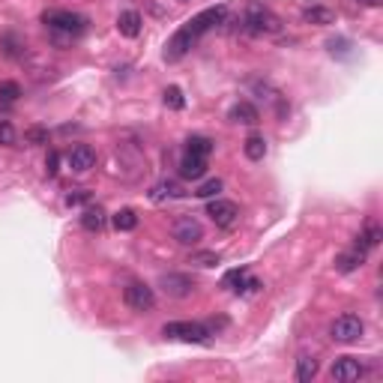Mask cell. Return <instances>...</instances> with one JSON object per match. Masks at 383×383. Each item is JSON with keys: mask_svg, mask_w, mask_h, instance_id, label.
Returning a JSON list of instances; mask_svg holds the SVG:
<instances>
[{"mask_svg": "<svg viewBox=\"0 0 383 383\" xmlns=\"http://www.w3.org/2000/svg\"><path fill=\"white\" fill-rule=\"evenodd\" d=\"M42 25L58 39H78L90 27V18L81 13H69V9H48L42 13Z\"/></svg>", "mask_w": 383, "mask_h": 383, "instance_id": "obj_1", "label": "cell"}, {"mask_svg": "<svg viewBox=\"0 0 383 383\" xmlns=\"http://www.w3.org/2000/svg\"><path fill=\"white\" fill-rule=\"evenodd\" d=\"M243 30L252 33V36H273V33L281 30V18L264 4H249L243 13Z\"/></svg>", "mask_w": 383, "mask_h": 383, "instance_id": "obj_2", "label": "cell"}, {"mask_svg": "<svg viewBox=\"0 0 383 383\" xmlns=\"http://www.w3.org/2000/svg\"><path fill=\"white\" fill-rule=\"evenodd\" d=\"M165 339H180L186 344H207L210 342V326L207 323H189V321H174L162 326Z\"/></svg>", "mask_w": 383, "mask_h": 383, "instance_id": "obj_3", "label": "cell"}, {"mask_svg": "<svg viewBox=\"0 0 383 383\" xmlns=\"http://www.w3.org/2000/svg\"><path fill=\"white\" fill-rule=\"evenodd\" d=\"M363 332H365V323L359 314H342V318H335L330 326L332 342H339V344H356L363 339Z\"/></svg>", "mask_w": 383, "mask_h": 383, "instance_id": "obj_4", "label": "cell"}, {"mask_svg": "<svg viewBox=\"0 0 383 383\" xmlns=\"http://www.w3.org/2000/svg\"><path fill=\"white\" fill-rule=\"evenodd\" d=\"M123 302L132 309V311H153L156 306V294L150 285H144V281H132V285H126V290H123Z\"/></svg>", "mask_w": 383, "mask_h": 383, "instance_id": "obj_5", "label": "cell"}, {"mask_svg": "<svg viewBox=\"0 0 383 383\" xmlns=\"http://www.w3.org/2000/svg\"><path fill=\"white\" fill-rule=\"evenodd\" d=\"M224 21H228V6H222V4H219V6H210V9H204V13H201V15H195V18H192L186 27H189L192 36L201 39L207 30H213V27L224 25Z\"/></svg>", "mask_w": 383, "mask_h": 383, "instance_id": "obj_6", "label": "cell"}, {"mask_svg": "<svg viewBox=\"0 0 383 383\" xmlns=\"http://www.w3.org/2000/svg\"><path fill=\"white\" fill-rule=\"evenodd\" d=\"M207 216L213 219L216 228L231 231V228H236V222H240V207H236L234 201L216 198V201H210V204H207Z\"/></svg>", "mask_w": 383, "mask_h": 383, "instance_id": "obj_7", "label": "cell"}, {"mask_svg": "<svg viewBox=\"0 0 383 383\" xmlns=\"http://www.w3.org/2000/svg\"><path fill=\"white\" fill-rule=\"evenodd\" d=\"M171 234H174V240L180 246H198L201 240H204V224H201L195 216H180L174 222Z\"/></svg>", "mask_w": 383, "mask_h": 383, "instance_id": "obj_8", "label": "cell"}, {"mask_svg": "<svg viewBox=\"0 0 383 383\" xmlns=\"http://www.w3.org/2000/svg\"><path fill=\"white\" fill-rule=\"evenodd\" d=\"M159 288L165 290L168 297H174V300H186L195 294V278L186 276V273H168L159 278Z\"/></svg>", "mask_w": 383, "mask_h": 383, "instance_id": "obj_9", "label": "cell"}, {"mask_svg": "<svg viewBox=\"0 0 383 383\" xmlns=\"http://www.w3.org/2000/svg\"><path fill=\"white\" fill-rule=\"evenodd\" d=\"M363 375H365V368H363V363H359L356 356H339L332 363V368H330V377L339 380V383H354Z\"/></svg>", "mask_w": 383, "mask_h": 383, "instance_id": "obj_10", "label": "cell"}, {"mask_svg": "<svg viewBox=\"0 0 383 383\" xmlns=\"http://www.w3.org/2000/svg\"><path fill=\"white\" fill-rule=\"evenodd\" d=\"M224 288L228 290H234L236 297H246V294H257V290H261L264 285L257 278H252L249 273H246V269H231L228 276H224V281H222Z\"/></svg>", "mask_w": 383, "mask_h": 383, "instance_id": "obj_11", "label": "cell"}, {"mask_svg": "<svg viewBox=\"0 0 383 383\" xmlns=\"http://www.w3.org/2000/svg\"><path fill=\"white\" fill-rule=\"evenodd\" d=\"M195 42H198V39L192 36L189 27L183 25V27H180V30L174 33V36H171V42L165 45V60H171V63H174V60H180V58H186L189 48H192Z\"/></svg>", "mask_w": 383, "mask_h": 383, "instance_id": "obj_12", "label": "cell"}, {"mask_svg": "<svg viewBox=\"0 0 383 383\" xmlns=\"http://www.w3.org/2000/svg\"><path fill=\"white\" fill-rule=\"evenodd\" d=\"M180 198H186V189L180 180H159V183L150 189L153 204H168V201H180Z\"/></svg>", "mask_w": 383, "mask_h": 383, "instance_id": "obj_13", "label": "cell"}, {"mask_svg": "<svg viewBox=\"0 0 383 383\" xmlns=\"http://www.w3.org/2000/svg\"><path fill=\"white\" fill-rule=\"evenodd\" d=\"M66 165H69L75 174H87L90 168L96 165V150L90 147V144H78V147H72L69 156H66Z\"/></svg>", "mask_w": 383, "mask_h": 383, "instance_id": "obj_14", "label": "cell"}, {"mask_svg": "<svg viewBox=\"0 0 383 383\" xmlns=\"http://www.w3.org/2000/svg\"><path fill=\"white\" fill-rule=\"evenodd\" d=\"M380 240H383V228L375 222V219H368L365 222V228L356 234V240H354V249H359V252H371V249H377L380 246Z\"/></svg>", "mask_w": 383, "mask_h": 383, "instance_id": "obj_15", "label": "cell"}, {"mask_svg": "<svg viewBox=\"0 0 383 383\" xmlns=\"http://www.w3.org/2000/svg\"><path fill=\"white\" fill-rule=\"evenodd\" d=\"M117 30H120V36H126V39L141 36V30H144V18H141V13H135V9H126V13H120V15H117Z\"/></svg>", "mask_w": 383, "mask_h": 383, "instance_id": "obj_16", "label": "cell"}, {"mask_svg": "<svg viewBox=\"0 0 383 383\" xmlns=\"http://www.w3.org/2000/svg\"><path fill=\"white\" fill-rule=\"evenodd\" d=\"M302 21L314 25V27H330L339 21V15H335V9H330V6H306L302 9Z\"/></svg>", "mask_w": 383, "mask_h": 383, "instance_id": "obj_17", "label": "cell"}, {"mask_svg": "<svg viewBox=\"0 0 383 383\" xmlns=\"http://www.w3.org/2000/svg\"><path fill=\"white\" fill-rule=\"evenodd\" d=\"M228 120L231 123H243V126H255V123H261V111H257L252 102H236L228 111Z\"/></svg>", "mask_w": 383, "mask_h": 383, "instance_id": "obj_18", "label": "cell"}, {"mask_svg": "<svg viewBox=\"0 0 383 383\" xmlns=\"http://www.w3.org/2000/svg\"><path fill=\"white\" fill-rule=\"evenodd\" d=\"M207 174V159L204 156H192L186 153L183 159H180V177H186V180H201Z\"/></svg>", "mask_w": 383, "mask_h": 383, "instance_id": "obj_19", "label": "cell"}, {"mask_svg": "<svg viewBox=\"0 0 383 383\" xmlns=\"http://www.w3.org/2000/svg\"><path fill=\"white\" fill-rule=\"evenodd\" d=\"M363 264H365V252H359V249L342 252L335 257V273H354V269H359Z\"/></svg>", "mask_w": 383, "mask_h": 383, "instance_id": "obj_20", "label": "cell"}, {"mask_svg": "<svg viewBox=\"0 0 383 383\" xmlns=\"http://www.w3.org/2000/svg\"><path fill=\"white\" fill-rule=\"evenodd\" d=\"M216 150V141L213 138H207V135H189V141H186V153H192V156H207Z\"/></svg>", "mask_w": 383, "mask_h": 383, "instance_id": "obj_21", "label": "cell"}, {"mask_svg": "<svg viewBox=\"0 0 383 383\" xmlns=\"http://www.w3.org/2000/svg\"><path fill=\"white\" fill-rule=\"evenodd\" d=\"M318 371H321V365H318V359H314V356L302 354L297 359V380L300 383H311L314 377H318Z\"/></svg>", "mask_w": 383, "mask_h": 383, "instance_id": "obj_22", "label": "cell"}, {"mask_svg": "<svg viewBox=\"0 0 383 383\" xmlns=\"http://www.w3.org/2000/svg\"><path fill=\"white\" fill-rule=\"evenodd\" d=\"M105 222H108V213L102 207H87L81 213V224H84V231H102L105 228Z\"/></svg>", "mask_w": 383, "mask_h": 383, "instance_id": "obj_23", "label": "cell"}, {"mask_svg": "<svg viewBox=\"0 0 383 383\" xmlns=\"http://www.w3.org/2000/svg\"><path fill=\"white\" fill-rule=\"evenodd\" d=\"M243 150H246V159H252V162H261L264 156H267V141H264V135H249L243 144Z\"/></svg>", "mask_w": 383, "mask_h": 383, "instance_id": "obj_24", "label": "cell"}, {"mask_svg": "<svg viewBox=\"0 0 383 383\" xmlns=\"http://www.w3.org/2000/svg\"><path fill=\"white\" fill-rule=\"evenodd\" d=\"M111 222H114L117 231L126 234V231H135V228H138V213L129 210V207H123V210H117L114 216H111Z\"/></svg>", "mask_w": 383, "mask_h": 383, "instance_id": "obj_25", "label": "cell"}, {"mask_svg": "<svg viewBox=\"0 0 383 383\" xmlns=\"http://www.w3.org/2000/svg\"><path fill=\"white\" fill-rule=\"evenodd\" d=\"M18 99H21V87H18V81H4V84H0V105L9 108V105H15Z\"/></svg>", "mask_w": 383, "mask_h": 383, "instance_id": "obj_26", "label": "cell"}, {"mask_svg": "<svg viewBox=\"0 0 383 383\" xmlns=\"http://www.w3.org/2000/svg\"><path fill=\"white\" fill-rule=\"evenodd\" d=\"M162 96H165V105L171 108V111H183L186 108V96H183V90H180V87H174V84L165 87Z\"/></svg>", "mask_w": 383, "mask_h": 383, "instance_id": "obj_27", "label": "cell"}, {"mask_svg": "<svg viewBox=\"0 0 383 383\" xmlns=\"http://www.w3.org/2000/svg\"><path fill=\"white\" fill-rule=\"evenodd\" d=\"M0 51H4L6 58H21V54H25V42H21L18 36H13V33H9V36L0 39Z\"/></svg>", "mask_w": 383, "mask_h": 383, "instance_id": "obj_28", "label": "cell"}, {"mask_svg": "<svg viewBox=\"0 0 383 383\" xmlns=\"http://www.w3.org/2000/svg\"><path fill=\"white\" fill-rule=\"evenodd\" d=\"M219 192H222V180L213 177V180H207V183H201V186L195 189V198L210 201V198H219Z\"/></svg>", "mask_w": 383, "mask_h": 383, "instance_id": "obj_29", "label": "cell"}, {"mask_svg": "<svg viewBox=\"0 0 383 383\" xmlns=\"http://www.w3.org/2000/svg\"><path fill=\"white\" fill-rule=\"evenodd\" d=\"M326 48H330V54L332 58H351V39H344V36H339V39H330L326 42Z\"/></svg>", "mask_w": 383, "mask_h": 383, "instance_id": "obj_30", "label": "cell"}, {"mask_svg": "<svg viewBox=\"0 0 383 383\" xmlns=\"http://www.w3.org/2000/svg\"><path fill=\"white\" fill-rule=\"evenodd\" d=\"M15 141H18L15 126H13L9 120H0V144H4V147H13Z\"/></svg>", "mask_w": 383, "mask_h": 383, "instance_id": "obj_31", "label": "cell"}, {"mask_svg": "<svg viewBox=\"0 0 383 383\" xmlns=\"http://www.w3.org/2000/svg\"><path fill=\"white\" fill-rule=\"evenodd\" d=\"M189 264H195V267H216L219 264V255L216 252H195L189 257Z\"/></svg>", "mask_w": 383, "mask_h": 383, "instance_id": "obj_32", "label": "cell"}, {"mask_svg": "<svg viewBox=\"0 0 383 383\" xmlns=\"http://www.w3.org/2000/svg\"><path fill=\"white\" fill-rule=\"evenodd\" d=\"M25 141H27V144H48V129L33 126V129L25 132Z\"/></svg>", "mask_w": 383, "mask_h": 383, "instance_id": "obj_33", "label": "cell"}, {"mask_svg": "<svg viewBox=\"0 0 383 383\" xmlns=\"http://www.w3.org/2000/svg\"><path fill=\"white\" fill-rule=\"evenodd\" d=\"M87 201H90V192L87 189H75V192L66 195V204H69V207H81V204H87Z\"/></svg>", "mask_w": 383, "mask_h": 383, "instance_id": "obj_34", "label": "cell"}, {"mask_svg": "<svg viewBox=\"0 0 383 383\" xmlns=\"http://www.w3.org/2000/svg\"><path fill=\"white\" fill-rule=\"evenodd\" d=\"M60 153L58 150H51L48 153V159H45V171H48V177H58V171H60Z\"/></svg>", "mask_w": 383, "mask_h": 383, "instance_id": "obj_35", "label": "cell"}, {"mask_svg": "<svg viewBox=\"0 0 383 383\" xmlns=\"http://www.w3.org/2000/svg\"><path fill=\"white\" fill-rule=\"evenodd\" d=\"M359 4H365V6H380L383 0H359Z\"/></svg>", "mask_w": 383, "mask_h": 383, "instance_id": "obj_36", "label": "cell"}]
</instances>
